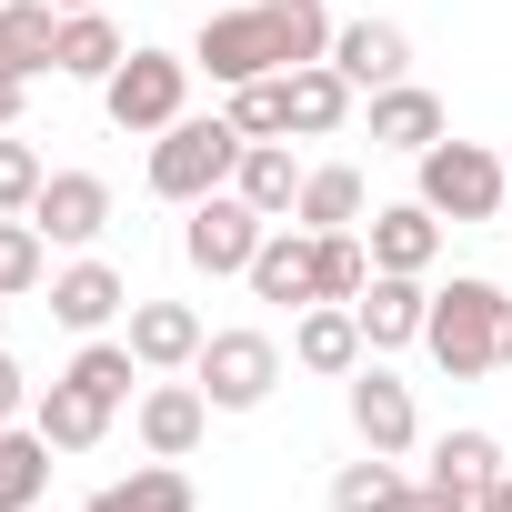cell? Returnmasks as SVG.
I'll use <instances>...</instances> for the list:
<instances>
[{"label":"cell","mask_w":512,"mask_h":512,"mask_svg":"<svg viewBox=\"0 0 512 512\" xmlns=\"http://www.w3.org/2000/svg\"><path fill=\"white\" fill-rule=\"evenodd\" d=\"M302 61H332L322 0H251V11H211L201 41H191V71H211L221 91L272 81V71H302Z\"/></svg>","instance_id":"1"},{"label":"cell","mask_w":512,"mask_h":512,"mask_svg":"<svg viewBox=\"0 0 512 512\" xmlns=\"http://www.w3.org/2000/svg\"><path fill=\"white\" fill-rule=\"evenodd\" d=\"M241 151H251V141H241V121H231V111H211V121H191V111H181V121H171V131L151 141V191L191 211V201H211V191H231V171H241Z\"/></svg>","instance_id":"2"},{"label":"cell","mask_w":512,"mask_h":512,"mask_svg":"<svg viewBox=\"0 0 512 512\" xmlns=\"http://www.w3.org/2000/svg\"><path fill=\"white\" fill-rule=\"evenodd\" d=\"M101 111H111V131H131V141L151 131V141H161V131L191 111V51H131V61L101 81Z\"/></svg>","instance_id":"3"},{"label":"cell","mask_w":512,"mask_h":512,"mask_svg":"<svg viewBox=\"0 0 512 512\" xmlns=\"http://www.w3.org/2000/svg\"><path fill=\"white\" fill-rule=\"evenodd\" d=\"M412 171H422V191H412V201H432L442 221H492V211H512L502 151H482V141H452V131H442Z\"/></svg>","instance_id":"4"},{"label":"cell","mask_w":512,"mask_h":512,"mask_svg":"<svg viewBox=\"0 0 512 512\" xmlns=\"http://www.w3.org/2000/svg\"><path fill=\"white\" fill-rule=\"evenodd\" d=\"M492 322H502V292H492V282H452V292H432L422 352H432L452 382H482V372H502V362H492Z\"/></svg>","instance_id":"5"},{"label":"cell","mask_w":512,"mask_h":512,"mask_svg":"<svg viewBox=\"0 0 512 512\" xmlns=\"http://www.w3.org/2000/svg\"><path fill=\"white\" fill-rule=\"evenodd\" d=\"M191 382L211 392V412H262L282 392V342L272 332H211L201 362H191Z\"/></svg>","instance_id":"6"},{"label":"cell","mask_w":512,"mask_h":512,"mask_svg":"<svg viewBox=\"0 0 512 512\" xmlns=\"http://www.w3.org/2000/svg\"><path fill=\"white\" fill-rule=\"evenodd\" d=\"M262 211H251L241 191H211V201H191V221H181V262L191 272H211V282H231V272H251V251H262Z\"/></svg>","instance_id":"7"},{"label":"cell","mask_w":512,"mask_h":512,"mask_svg":"<svg viewBox=\"0 0 512 512\" xmlns=\"http://www.w3.org/2000/svg\"><path fill=\"white\" fill-rule=\"evenodd\" d=\"M31 221H41V241L91 251V241L111 231V181H101V171H51V181H41V201H31Z\"/></svg>","instance_id":"8"},{"label":"cell","mask_w":512,"mask_h":512,"mask_svg":"<svg viewBox=\"0 0 512 512\" xmlns=\"http://www.w3.org/2000/svg\"><path fill=\"white\" fill-rule=\"evenodd\" d=\"M131 432H141V452L191 462V452H201V432H211V392H201V382H151V392L131 402Z\"/></svg>","instance_id":"9"},{"label":"cell","mask_w":512,"mask_h":512,"mask_svg":"<svg viewBox=\"0 0 512 512\" xmlns=\"http://www.w3.org/2000/svg\"><path fill=\"white\" fill-rule=\"evenodd\" d=\"M352 432H362V452H412L422 442V412H412V382H392L382 362H362L352 372Z\"/></svg>","instance_id":"10"},{"label":"cell","mask_w":512,"mask_h":512,"mask_svg":"<svg viewBox=\"0 0 512 512\" xmlns=\"http://www.w3.org/2000/svg\"><path fill=\"white\" fill-rule=\"evenodd\" d=\"M352 322H362V342H372V352H402V342H422V322H432V292H422V272H372V282H362V302H352Z\"/></svg>","instance_id":"11"},{"label":"cell","mask_w":512,"mask_h":512,"mask_svg":"<svg viewBox=\"0 0 512 512\" xmlns=\"http://www.w3.org/2000/svg\"><path fill=\"white\" fill-rule=\"evenodd\" d=\"M362 241H372V272H432L442 262V211L432 201H382L362 221Z\"/></svg>","instance_id":"12"},{"label":"cell","mask_w":512,"mask_h":512,"mask_svg":"<svg viewBox=\"0 0 512 512\" xmlns=\"http://www.w3.org/2000/svg\"><path fill=\"white\" fill-rule=\"evenodd\" d=\"M332 71H342L352 91H392V81H412V41H402V21H342V31H332Z\"/></svg>","instance_id":"13"},{"label":"cell","mask_w":512,"mask_h":512,"mask_svg":"<svg viewBox=\"0 0 512 512\" xmlns=\"http://www.w3.org/2000/svg\"><path fill=\"white\" fill-rule=\"evenodd\" d=\"M362 322H352V302H302V322H292V362L302 372H322V382H352L362 372Z\"/></svg>","instance_id":"14"},{"label":"cell","mask_w":512,"mask_h":512,"mask_svg":"<svg viewBox=\"0 0 512 512\" xmlns=\"http://www.w3.org/2000/svg\"><path fill=\"white\" fill-rule=\"evenodd\" d=\"M131 352H141V372H191L201 362V312L191 302H131V332H121Z\"/></svg>","instance_id":"15"},{"label":"cell","mask_w":512,"mask_h":512,"mask_svg":"<svg viewBox=\"0 0 512 512\" xmlns=\"http://www.w3.org/2000/svg\"><path fill=\"white\" fill-rule=\"evenodd\" d=\"M111 412H121V402H101V392H91V382H71V372L31 392V422H41V442H51V452H91V442L111 432Z\"/></svg>","instance_id":"16"},{"label":"cell","mask_w":512,"mask_h":512,"mask_svg":"<svg viewBox=\"0 0 512 512\" xmlns=\"http://www.w3.org/2000/svg\"><path fill=\"white\" fill-rule=\"evenodd\" d=\"M241 282H251V302H292V312H302V302H312V231L272 221V231H262V251H251V272H241Z\"/></svg>","instance_id":"17"},{"label":"cell","mask_w":512,"mask_h":512,"mask_svg":"<svg viewBox=\"0 0 512 512\" xmlns=\"http://www.w3.org/2000/svg\"><path fill=\"white\" fill-rule=\"evenodd\" d=\"M442 141V101L422 91V81H392V91H372V151H432Z\"/></svg>","instance_id":"18"},{"label":"cell","mask_w":512,"mask_h":512,"mask_svg":"<svg viewBox=\"0 0 512 512\" xmlns=\"http://www.w3.org/2000/svg\"><path fill=\"white\" fill-rule=\"evenodd\" d=\"M121 302H131V282H121L111 262H71V272H51V322H61V332H101Z\"/></svg>","instance_id":"19"},{"label":"cell","mask_w":512,"mask_h":512,"mask_svg":"<svg viewBox=\"0 0 512 512\" xmlns=\"http://www.w3.org/2000/svg\"><path fill=\"white\" fill-rule=\"evenodd\" d=\"M51 51H61V11H51V0H0V71L41 81Z\"/></svg>","instance_id":"20"},{"label":"cell","mask_w":512,"mask_h":512,"mask_svg":"<svg viewBox=\"0 0 512 512\" xmlns=\"http://www.w3.org/2000/svg\"><path fill=\"white\" fill-rule=\"evenodd\" d=\"M131 51H121V21L111 11H61V51H51V71L61 81H111Z\"/></svg>","instance_id":"21"},{"label":"cell","mask_w":512,"mask_h":512,"mask_svg":"<svg viewBox=\"0 0 512 512\" xmlns=\"http://www.w3.org/2000/svg\"><path fill=\"white\" fill-rule=\"evenodd\" d=\"M362 211H372V191H362L352 161H312V171H302V201H292L302 231H352Z\"/></svg>","instance_id":"22"},{"label":"cell","mask_w":512,"mask_h":512,"mask_svg":"<svg viewBox=\"0 0 512 512\" xmlns=\"http://www.w3.org/2000/svg\"><path fill=\"white\" fill-rule=\"evenodd\" d=\"M231 191L262 211V221H292V201H302V161H292V141H251L241 171H231Z\"/></svg>","instance_id":"23"},{"label":"cell","mask_w":512,"mask_h":512,"mask_svg":"<svg viewBox=\"0 0 512 512\" xmlns=\"http://www.w3.org/2000/svg\"><path fill=\"white\" fill-rule=\"evenodd\" d=\"M292 81V131L302 141H332L342 121H352V81L332 71V61H302V71H282Z\"/></svg>","instance_id":"24"},{"label":"cell","mask_w":512,"mask_h":512,"mask_svg":"<svg viewBox=\"0 0 512 512\" xmlns=\"http://www.w3.org/2000/svg\"><path fill=\"white\" fill-rule=\"evenodd\" d=\"M51 492V442L41 422H0V512H31Z\"/></svg>","instance_id":"25"},{"label":"cell","mask_w":512,"mask_h":512,"mask_svg":"<svg viewBox=\"0 0 512 512\" xmlns=\"http://www.w3.org/2000/svg\"><path fill=\"white\" fill-rule=\"evenodd\" d=\"M512 462H502V442L482 432V422H462V432H442L432 442V482H452V492H492Z\"/></svg>","instance_id":"26"},{"label":"cell","mask_w":512,"mask_h":512,"mask_svg":"<svg viewBox=\"0 0 512 512\" xmlns=\"http://www.w3.org/2000/svg\"><path fill=\"white\" fill-rule=\"evenodd\" d=\"M372 282V241L362 231H312V302H362Z\"/></svg>","instance_id":"27"},{"label":"cell","mask_w":512,"mask_h":512,"mask_svg":"<svg viewBox=\"0 0 512 512\" xmlns=\"http://www.w3.org/2000/svg\"><path fill=\"white\" fill-rule=\"evenodd\" d=\"M402 502H412V482H402L392 452H362V462L332 472V512H402Z\"/></svg>","instance_id":"28"},{"label":"cell","mask_w":512,"mask_h":512,"mask_svg":"<svg viewBox=\"0 0 512 512\" xmlns=\"http://www.w3.org/2000/svg\"><path fill=\"white\" fill-rule=\"evenodd\" d=\"M41 282H51L41 221H31V211H0V302H21V292H41Z\"/></svg>","instance_id":"29"},{"label":"cell","mask_w":512,"mask_h":512,"mask_svg":"<svg viewBox=\"0 0 512 512\" xmlns=\"http://www.w3.org/2000/svg\"><path fill=\"white\" fill-rule=\"evenodd\" d=\"M101 512H191V472H181V462H161V452H151V462H141V472H121V482H111V492H101Z\"/></svg>","instance_id":"30"},{"label":"cell","mask_w":512,"mask_h":512,"mask_svg":"<svg viewBox=\"0 0 512 512\" xmlns=\"http://www.w3.org/2000/svg\"><path fill=\"white\" fill-rule=\"evenodd\" d=\"M231 121H241V141H292V81L272 71V81H241L231 91Z\"/></svg>","instance_id":"31"},{"label":"cell","mask_w":512,"mask_h":512,"mask_svg":"<svg viewBox=\"0 0 512 512\" xmlns=\"http://www.w3.org/2000/svg\"><path fill=\"white\" fill-rule=\"evenodd\" d=\"M71 382H91L101 402H131V382H141V352H131V342H101V332H91V342L71 352Z\"/></svg>","instance_id":"32"},{"label":"cell","mask_w":512,"mask_h":512,"mask_svg":"<svg viewBox=\"0 0 512 512\" xmlns=\"http://www.w3.org/2000/svg\"><path fill=\"white\" fill-rule=\"evenodd\" d=\"M41 181H51V161H41L21 131H0V211H31V201H41Z\"/></svg>","instance_id":"33"},{"label":"cell","mask_w":512,"mask_h":512,"mask_svg":"<svg viewBox=\"0 0 512 512\" xmlns=\"http://www.w3.org/2000/svg\"><path fill=\"white\" fill-rule=\"evenodd\" d=\"M21 412H31V372L0 352V422H21Z\"/></svg>","instance_id":"34"},{"label":"cell","mask_w":512,"mask_h":512,"mask_svg":"<svg viewBox=\"0 0 512 512\" xmlns=\"http://www.w3.org/2000/svg\"><path fill=\"white\" fill-rule=\"evenodd\" d=\"M402 512H472V492H452V482H412Z\"/></svg>","instance_id":"35"},{"label":"cell","mask_w":512,"mask_h":512,"mask_svg":"<svg viewBox=\"0 0 512 512\" xmlns=\"http://www.w3.org/2000/svg\"><path fill=\"white\" fill-rule=\"evenodd\" d=\"M21 101H31V81H11V71H0V131H21Z\"/></svg>","instance_id":"36"},{"label":"cell","mask_w":512,"mask_h":512,"mask_svg":"<svg viewBox=\"0 0 512 512\" xmlns=\"http://www.w3.org/2000/svg\"><path fill=\"white\" fill-rule=\"evenodd\" d=\"M492 362H512V292H502V322H492Z\"/></svg>","instance_id":"37"},{"label":"cell","mask_w":512,"mask_h":512,"mask_svg":"<svg viewBox=\"0 0 512 512\" xmlns=\"http://www.w3.org/2000/svg\"><path fill=\"white\" fill-rule=\"evenodd\" d=\"M472 512H512V472H502L492 492H472Z\"/></svg>","instance_id":"38"},{"label":"cell","mask_w":512,"mask_h":512,"mask_svg":"<svg viewBox=\"0 0 512 512\" xmlns=\"http://www.w3.org/2000/svg\"><path fill=\"white\" fill-rule=\"evenodd\" d=\"M51 11H111V0H51Z\"/></svg>","instance_id":"39"},{"label":"cell","mask_w":512,"mask_h":512,"mask_svg":"<svg viewBox=\"0 0 512 512\" xmlns=\"http://www.w3.org/2000/svg\"><path fill=\"white\" fill-rule=\"evenodd\" d=\"M502 181H512V161H502Z\"/></svg>","instance_id":"40"},{"label":"cell","mask_w":512,"mask_h":512,"mask_svg":"<svg viewBox=\"0 0 512 512\" xmlns=\"http://www.w3.org/2000/svg\"><path fill=\"white\" fill-rule=\"evenodd\" d=\"M81 512H101V502H81Z\"/></svg>","instance_id":"41"},{"label":"cell","mask_w":512,"mask_h":512,"mask_svg":"<svg viewBox=\"0 0 512 512\" xmlns=\"http://www.w3.org/2000/svg\"><path fill=\"white\" fill-rule=\"evenodd\" d=\"M0 312H11V302H0Z\"/></svg>","instance_id":"42"}]
</instances>
